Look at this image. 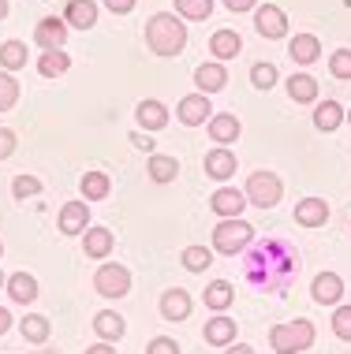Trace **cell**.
Here are the masks:
<instances>
[{
  "instance_id": "cell-1",
  "label": "cell",
  "mask_w": 351,
  "mask_h": 354,
  "mask_svg": "<svg viewBox=\"0 0 351 354\" xmlns=\"http://www.w3.org/2000/svg\"><path fill=\"white\" fill-rule=\"evenodd\" d=\"M243 276L251 287H258L265 295H280L288 291L291 280L299 276V254L288 239H262L246 250Z\"/></svg>"
},
{
  "instance_id": "cell-2",
  "label": "cell",
  "mask_w": 351,
  "mask_h": 354,
  "mask_svg": "<svg viewBox=\"0 0 351 354\" xmlns=\"http://www.w3.org/2000/svg\"><path fill=\"white\" fill-rule=\"evenodd\" d=\"M146 45L154 56H179L187 45V26L176 12H157L146 19Z\"/></svg>"
},
{
  "instance_id": "cell-3",
  "label": "cell",
  "mask_w": 351,
  "mask_h": 354,
  "mask_svg": "<svg viewBox=\"0 0 351 354\" xmlns=\"http://www.w3.org/2000/svg\"><path fill=\"white\" fill-rule=\"evenodd\" d=\"M314 324H310L307 317L299 321H288V324H273L269 328V347L277 354H303L314 347Z\"/></svg>"
},
{
  "instance_id": "cell-4",
  "label": "cell",
  "mask_w": 351,
  "mask_h": 354,
  "mask_svg": "<svg viewBox=\"0 0 351 354\" xmlns=\"http://www.w3.org/2000/svg\"><path fill=\"white\" fill-rule=\"evenodd\" d=\"M254 246V227L246 224L243 216L235 220H221V224L213 227V254H224V257H235V254H246Z\"/></svg>"
},
{
  "instance_id": "cell-5",
  "label": "cell",
  "mask_w": 351,
  "mask_h": 354,
  "mask_svg": "<svg viewBox=\"0 0 351 354\" xmlns=\"http://www.w3.org/2000/svg\"><path fill=\"white\" fill-rule=\"evenodd\" d=\"M246 205H258V209H273L284 198V183L277 171H254V176H246Z\"/></svg>"
},
{
  "instance_id": "cell-6",
  "label": "cell",
  "mask_w": 351,
  "mask_h": 354,
  "mask_svg": "<svg viewBox=\"0 0 351 354\" xmlns=\"http://www.w3.org/2000/svg\"><path fill=\"white\" fill-rule=\"evenodd\" d=\"M93 291L101 295V299H127L131 295V272L127 265H98V272H93Z\"/></svg>"
},
{
  "instance_id": "cell-7",
  "label": "cell",
  "mask_w": 351,
  "mask_h": 354,
  "mask_svg": "<svg viewBox=\"0 0 351 354\" xmlns=\"http://www.w3.org/2000/svg\"><path fill=\"white\" fill-rule=\"evenodd\" d=\"M213 109H210V97L206 93H187V97H179L176 104V120L183 123V127H202V123H210Z\"/></svg>"
},
{
  "instance_id": "cell-8",
  "label": "cell",
  "mask_w": 351,
  "mask_h": 354,
  "mask_svg": "<svg viewBox=\"0 0 351 354\" xmlns=\"http://www.w3.org/2000/svg\"><path fill=\"white\" fill-rule=\"evenodd\" d=\"M254 30H258L262 37H269V41L284 37L288 34V15H284V8H277V4L254 8Z\"/></svg>"
},
{
  "instance_id": "cell-9",
  "label": "cell",
  "mask_w": 351,
  "mask_h": 354,
  "mask_svg": "<svg viewBox=\"0 0 351 354\" xmlns=\"http://www.w3.org/2000/svg\"><path fill=\"white\" fill-rule=\"evenodd\" d=\"M68 30H71V26L64 23V19L45 15L42 23L34 26V45H37L42 53H49V49H64V41H68Z\"/></svg>"
},
{
  "instance_id": "cell-10",
  "label": "cell",
  "mask_w": 351,
  "mask_h": 354,
  "mask_svg": "<svg viewBox=\"0 0 351 354\" xmlns=\"http://www.w3.org/2000/svg\"><path fill=\"white\" fill-rule=\"evenodd\" d=\"M210 209L221 220H235V216H243V209H246V194L235 187H217L210 194Z\"/></svg>"
},
{
  "instance_id": "cell-11",
  "label": "cell",
  "mask_w": 351,
  "mask_h": 354,
  "mask_svg": "<svg viewBox=\"0 0 351 354\" xmlns=\"http://www.w3.org/2000/svg\"><path fill=\"white\" fill-rule=\"evenodd\" d=\"M310 299L318 306H340V299H344V280H340V272H318L314 280H310Z\"/></svg>"
},
{
  "instance_id": "cell-12",
  "label": "cell",
  "mask_w": 351,
  "mask_h": 354,
  "mask_svg": "<svg viewBox=\"0 0 351 354\" xmlns=\"http://www.w3.org/2000/svg\"><path fill=\"white\" fill-rule=\"evenodd\" d=\"M195 86H198V93H221L224 86H228V68H224L221 60H210V64H198L195 68Z\"/></svg>"
},
{
  "instance_id": "cell-13",
  "label": "cell",
  "mask_w": 351,
  "mask_h": 354,
  "mask_svg": "<svg viewBox=\"0 0 351 354\" xmlns=\"http://www.w3.org/2000/svg\"><path fill=\"white\" fill-rule=\"evenodd\" d=\"M202 168H206V176H210V179H217V183H228V179L235 176V153L228 146H217V149L206 153Z\"/></svg>"
},
{
  "instance_id": "cell-14",
  "label": "cell",
  "mask_w": 351,
  "mask_h": 354,
  "mask_svg": "<svg viewBox=\"0 0 351 354\" xmlns=\"http://www.w3.org/2000/svg\"><path fill=\"white\" fill-rule=\"evenodd\" d=\"M206 127H210V138L217 142V146H232V142L240 138L243 123H240V116H235V112H213Z\"/></svg>"
},
{
  "instance_id": "cell-15",
  "label": "cell",
  "mask_w": 351,
  "mask_h": 354,
  "mask_svg": "<svg viewBox=\"0 0 351 354\" xmlns=\"http://www.w3.org/2000/svg\"><path fill=\"white\" fill-rule=\"evenodd\" d=\"M191 310H195V302H191V295L183 291V287H172V291H165L161 295V317L165 321H187L191 317Z\"/></svg>"
},
{
  "instance_id": "cell-16",
  "label": "cell",
  "mask_w": 351,
  "mask_h": 354,
  "mask_svg": "<svg viewBox=\"0 0 351 354\" xmlns=\"http://www.w3.org/2000/svg\"><path fill=\"white\" fill-rule=\"evenodd\" d=\"M112 232L109 227H101V224H90L87 232H82V254L93 257V261H105V257L112 254Z\"/></svg>"
},
{
  "instance_id": "cell-17",
  "label": "cell",
  "mask_w": 351,
  "mask_h": 354,
  "mask_svg": "<svg viewBox=\"0 0 351 354\" xmlns=\"http://www.w3.org/2000/svg\"><path fill=\"white\" fill-rule=\"evenodd\" d=\"M235 328H240V324H235L228 313H217V317L206 321L202 336H206L210 347H232V343H235Z\"/></svg>"
},
{
  "instance_id": "cell-18",
  "label": "cell",
  "mask_w": 351,
  "mask_h": 354,
  "mask_svg": "<svg viewBox=\"0 0 351 354\" xmlns=\"http://www.w3.org/2000/svg\"><path fill=\"white\" fill-rule=\"evenodd\" d=\"M56 224H60L64 235H82L90 227V205L87 202H68L60 209V216H56Z\"/></svg>"
},
{
  "instance_id": "cell-19",
  "label": "cell",
  "mask_w": 351,
  "mask_h": 354,
  "mask_svg": "<svg viewBox=\"0 0 351 354\" xmlns=\"http://www.w3.org/2000/svg\"><path fill=\"white\" fill-rule=\"evenodd\" d=\"M210 53H213V60H221V64H228V60H235V56L243 53V37L235 34V30H213V37H210Z\"/></svg>"
},
{
  "instance_id": "cell-20",
  "label": "cell",
  "mask_w": 351,
  "mask_h": 354,
  "mask_svg": "<svg viewBox=\"0 0 351 354\" xmlns=\"http://www.w3.org/2000/svg\"><path fill=\"white\" fill-rule=\"evenodd\" d=\"M93 332H98L101 343H116V339H123V332H127V321H123L116 310H101V313H93Z\"/></svg>"
},
{
  "instance_id": "cell-21",
  "label": "cell",
  "mask_w": 351,
  "mask_h": 354,
  "mask_svg": "<svg viewBox=\"0 0 351 354\" xmlns=\"http://www.w3.org/2000/svg\"><path fill=\"white\" fill-rule=\"evenodd\" d=\"M135 120H138L142 131H161V127H168V109L161 101L146 97V101L135 104Z\"/></svg>"
},
{
  "instance_id": "cell-22",
  "label": "cell",
  "mask_w": 351,
  "mask_h": 354,
  "mask_svg": "<svg viewBox=\"0 0 351 354\" xmlns=\"http://www.w3.org/2000/svg\"><path fill=\"white\" fill-rule=\"evenodd\" d=\"M325 220H329L325 198H303V202H296V224L299 227H321Z\"/></svg>"
},
{
  "instance_id": "cell-23",
  "label": "cell",
  "mask_w": 351,
  "mask_h": 354,
  "mask_svg": "<svg viewBox=\"0 0 351 354\" xmlns=\"http://www.w3.org/2000/svg\"><path fill=\"white\" fill-rule=\"evenodd\" d=\"M64 23L75 26V30H90V26L98 23V4H93V0H68Z\"/></svg>"
},
{
  "instance_id": "cell-24",
  "label": "cell",
  "mask_w": 351,
  "mask_h": 354,
  "mask_svg": "<svg viewBox=\"0 0 351 354\" xmlns=\"http://www.w3.org/2000/svg\"><path fill=\"white\" fill-rule=\"evenodd\" d=\"M288 56L296 64H303V68H307V64H314L318 56H321V41H318V34H296L288 41Z\"/></svg>"
},
{
  "instance_id": "cell-25",
  "label": "cell",
  "mask_w": 351,
  "mask_h": 354,
  "mask_svg": "<svg viewBox=\"0 0 351 354\" xmlns=\"http://www.w3.org/2000/svg\"><path fill=\"white\" fill-rule=\"evenodd\" d=\"M4 291L12 295V302L30 306L37 299V280H34L30 272H12V276H8V283H4Z\"/></svg>"
},
{
  "instance_id": "cell-26",
  "label": "cell",
  "mask_w": 351,
  "mask_h": 354,
  "mask_svg": "<svg viewBox=\"0 0 351 354\" xmlns=\"http://www.w3.org/2000/svg\"><path fill=\"white\" fill-rule=\"evenodd\" d=\"M68 71H71V56L64 49H49V53L37 56V75H42V79H60V75H68Z\"/></svg>"
},
{
  "instance_id": "cell-27",
  "label": "cell",
  "mask_w": 351,
  "mask_h": 354,
  "mask_svg": "<svg viewBox=\"0 0 351 354\" xmlns=\"http://www.w3.org/2000/svg\"><path fill=\"white\" fill-rule=\"evenodd\" d=\"M202 299H206V306H210L213 313H224V310L235 302V287H232L228 280H213V283H206Z\"/></svg>"
},
{
  "instance_id": "cell-28",
  "label": "cell",
  "mask_w": 351,
  "mask_h": 354,
  "mask_svg": "<svg viewBox=\"0 0 351 354\" xmlns=\"http://www.w3.org/2000/svg\"><path fill=\"white\" fill-rule=\"evenodd\" d=\"M146 176L154 179V183H172V179L179 176V160L168 157V153H150Z\"/></svg>"
},
{
  "instance_id": "cell-29",
  "label": "cell",
  "mask_w": 351,
  "mask_h": 354,
  "mask_svg": "<svg viewBox=\"0 0 351 354\" xmlns=\"http://www.w3.org/2000/svg\"><path fill=\"white\" fill-rule=\"evenodd\" d=\"M288 97L296 101V104H314L318 101V82L310 79L307 71L291 75V79H288Z\"/></svg>"
},
{
  "instance_id": "cell-30",
  "label": "cell",
  "mask_w": 351,
  "mask_h": 354,
  "mask_svg": "<svg viewBox=\"0 0 351 354\" xmlns=\"http://www.w3.org/2000/svg\"><path fill=\"white\" fill-rule=\"evenodd\" d=\"M79 190H82V198H87V202H101V198H109L112 179L105 176V171H87V176L79 179Z\"/></svg>"
},
{
  "instance_id": "cell-31",
  "label": "cell",
  "mask_w": 351,
  "mask_h": 354,
  "mask_svg": "<svg viewBox=\"0 0 351 354\" xmlns=\"http://www.w3.org/2000/svg\"><path fill=\"white\" fill-rule=\"evenodd\" d=\"M340 123H344V109H340V101H318V109H314V127L318 131H336Z\"/></svg>"
},
{
  "instance_id": "cell-32",
  "label": "cell",
  "mask_w": 351,
  "mask_h": 354,
  "mask_svg": "<svg viewBox=\"0 0 351 354\" xmlns=\"http://www.w3.org/2000/svg\"><path fill=\"white\" fill-rule=\"evenodd\" d=\"M19 332H23L26 343H45L53 328H49V321H45L42 313H26V317L19 321Z\"/></svg>"
},
{
  "instance_id": "cell-33",
  "label": "cell",
  "mask_w": 351,
  "mask_h": 354,
  "mask_svg": "<svg viewBox=\"0 0 351 354\" xmlns=\"http://www.w3.org/2000/svg\"><path fill=\"white\" fill-rule=\"evenodd\" d=\"M179 265H183L187 272H206L213 265V250L210 246H187V250L179 254Z\"/></svg>"
},
{
  "instance_id": "cell-34",
  "label": "cell",
  "mask_w": 351,
  "mask_h": 354,
  "mask_svg": "<svg viewBox=\"0 0 351 354\" xmlns=\"http://www.w3.org/2000/svg\"><path fill=\"white\" fill-rule=\"evenodd\" d=\"M23 64H26V41L12 37V41L0 45V68H4V71H19Z\"/></svg>"
},
{
  "instance_id": "cell-35",
  "label": "cell",
  "mask_w": 351,
  "mask_h": 354,
  "mask_svg": "<svg viewBox=\"0 0 351 354\" xmlns=\"http://www.w3.org/2000/svg\"><path fill=\"white\" fill-rule=\"evenodd\" d=\"M176 15L183 19H191V23H198V19H210L213 15V0H176Z\"/></svg>"
},
{
  "instance_id": "cell-36",
  "label": "cell",
  "mask_w": 351,
  "mask_h": 354,
  "mask_svg": "<svg viewBox=\"0 0 351 354\" xmlns=\"http://www.w3.org/2000/svg\"><path fill=\"white\" fill-rule=\"evenodd\" d=\"M12 194L19 198V202H23V198L42 194V179H37V176H26V171H23V176H15V179H12Z\"/></svg>"
},
{
  "instance_id": "cell-37",
  "label": "cell",
  "mask_w": 351,
  "mask_h": 354,
  "mask_svg": "<svg viewBox=\"0 0 351 354\" xmlns=\"http://www.w3.org/2000/svg\"><path fill=\"white\" fill-rule=\"evenodd\" d=\"M15 101H19V82L8 71H0V112L15 109Z\"/></svg>"
},
{
  "instance_id": "cell-38",
  "label": "cell",
  "mask_w": 351,
  "mask_h": 354,
  "mask_svg": "<svg viewBox=\"0 0 351 354\" xmlns=\"http://www.w3.org/2000/svg\"><path fill=\"white\" fill-rule=\"evenodd\" d=\"M329 75L333 79H351V49H336L333 56H329Z\"/></svg>"
},
{
  "instance_id": "cell-39",
  "label": "cell",
  "mask_w": 351,
  "mask_h": 354,
  "mask_svg": "<svg viewBox=\"0 0 351 354\" xmlns=\"http://www.w3.org/2000/svg\"><path fill=\"white\" fill-rule=\"evenodd\" d=\"M277 68L273 64H254L251 68V86H258V90H269V86H277Z\"/></svg>"
},
{
  "instance_id": "cell-40",
  "label": "cell",
  "mask_w": 351,
  "mask_h": 354,
  "mask_svg": "<svg viewBox=\"0 0 351 354\" xmlns=\"http://www.w3.org/2000/svg\"><path fill=\"white\" fill-rule=\"evenodd\" d=\"M333 332L336 339L351 343V306H333Z\"/></svg>"
},
{
  "instance_id": "cell-41",
  "label": "cell",
  "mask_w": 351,
  "mask_h": 354,
  "mask_svg": "<svg viewBox=\"0 0 351 354\" xmlns=\"http://www.w3.org/2000/svg\"><path fill=\"white\" fill-rule=\"evenodd\" d=\"M146 354H179V343L172 336H154L146 343Z\"/></svg>"
},
{
  "instance_id": "cell-42",
  "label": "cell",
  "mask_w": 351,
  "mask_h": 354,
  "mask_svg": "<svg viewBox=\"0 0 351 354\" xmlns=\"http://www.w3.org/2000/svg\"><path fill=\"white\" fill-rule=\"evenodd\" d=\"M15 153V131L0 127V160H8Z\"/></svg>"
},
{
  "instance_id": "cell-43",
  "label": "cell",
  "mask_w": 351,
  "mask_h": 354,
  "mask_svg": "<svg viewBox=\"0 0 351 354\" xmlns=\"http://www.w3.org/2000/svg\"><path fill=\"white\" fill-rule=\"evenodd\" d=\"M135 4L138 0H105V8L112 15H127V12H135Z\"/></svg>"
},
{
  "instance_id": "cell-44",
  "label": "cell",
  "mask_w": 351,
  "mask_h": 354,
  "mask_svg": "<svg viewBox=\"0 0 351 354\" xmlns=\"http://www.w3.org/2000/svg\"><path fill=\"white\" fill-rule=\"evenodd\" d=\"M131 142H135L138 149L154 153V138H150V131H131Z\"/></svg>"
},
{
  "instance_id": "cell-45",
  "label": "cell",
  "mask_w": 351,
  "mask_h": 354,
  "mask_svg": "<svg viewBox=\"0 0 351 354\" xmlns=\"http://www.w3.org/2000/svg\"><path fill=\"white\" fill-rule=\"evenodd\" d=\"M224 8L228 12H251V8H258V0H224Z\"/></svg>"
},
{
  "instance_id": "cell-46",
  "label": "cell",
  "mask_w": 351,
  "mask_h": 354,
  "mask_svg": "<svg viewBox=\"0 0 351 354\" xmlns=\"http://www.w3.org/2000/svg\"><path fill=\"white\" fill-rule=\"evenodd\" d=\"M87 354H116V347L112 343H93V347H87Z\"/></svg>"
},
{
  "instance_id": "cell-47",
  "label": "cell",
  "mask_w": 351,
  "mask_h": 354,
  "mask_svg": "<svg viewBox=\"0 0 351 354\" xmlns=\"http://www.w3.org/2000/svg\"><path fill=\"white\" fill-rule=\"evenodd\" d=\"M224 354H254L251 343H232V347H224Z\"/></svg>"
},
{
  "instance_id": "cell-48",
  "label": "cell",
  "mask_w": 351,
  "mask_h": 354,
  "mask_svg": "<svg viewBox=\"0 0 351 354\" xmlns=\"http://www.w3.org/2000/svg\"><path fill=\"white\" fill-rule=\"evenodd\" d=\"M8 328H12V313H8L4 306H0V336H4Z\"/></svg>"
},
{
  "instance_id": "cell-49",
  "label": "cell",
  "mask_w": 351,
  "mask_h": 354,
  "mask_svg": "<svg viewBox=\"0 0 351 354\" xmlns=\"http://www.w3.org/2000/svg\"><path fill=\"white\" fill-rule=\"evenodd\" d=\"M8 15V0H0V19H4Z\"/></svg>"
},
{
  "instance_id": "cell-50",
  "label": "cell",
  "mask_w": 351,
  "mask_h": 354,
  "mask_svg": "<svg viewBox=\"0 0 351 354\" xmlns=\"http://www.w3.org/2000/svg\"><path fill=\"white\" fill-rule=\"evenodd\" d=\"M4 283H8V276H4V272H0V287H4Z\"/></svg>"
},
{
  "instance_id": "cell-51",
  "label": "cell",
  "mask_w": 351,
  "mask_h": 354,
  "mask_svg": "<svg viewBox=\"0 0 351 354\" xmlns=\"http://www.w3.org/2000/svg\"><path fill=\"white\" fill-rule=\"evenodd\" d=\"M344 120H348V123H351V109H348V112H344Z\"/></svg>"
},
{
  "instance_id": "cell-52",
  "label": "cell",
  "mask_w": 351,
  "mask_h": 354,
  "mask_svg": "<svg viewBox=\"0 0 351 354\" xmlns=\"http://www.w3.org/2000/svg\"><path fill=\"white\" fill-rule=\"evenodd\" d=\"M0 257H4V243H0Z\"/></svg>"
}]
</instances>
